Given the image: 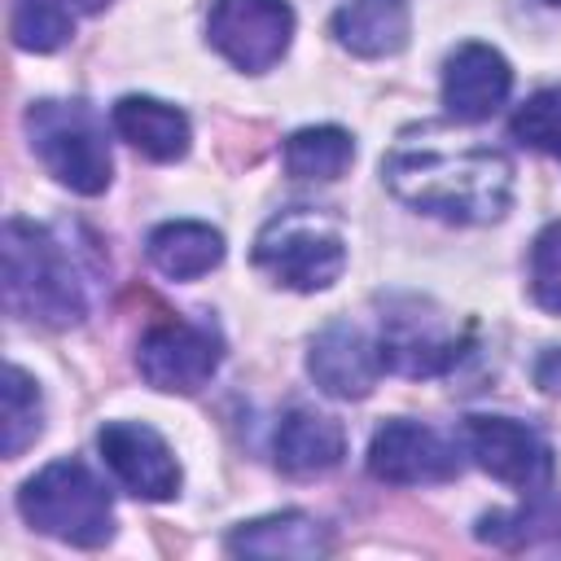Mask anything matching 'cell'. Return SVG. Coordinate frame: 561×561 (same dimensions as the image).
I'll use <instances>...</instances> for the list:
<instances>
[{"instance_id":"20","label":"cell","mask_w":561,"mask_h":561,"mask_svg":"<svg viewBox=\"0 0 561 561\" xmlns=\"http://www.w3.org/2000/svg\"><path fill=\"white\" fill-rule=\"evenodd\" d=\"M79 13H88L83 0H13V44L26 53H53L75 35Z\"/></svg>"},{"instance_id":"25","label":"cell","mask_w":561,"mask_h":561,"mask_svg":"<svg viewBox=\"0 0 561 561\" xmlns=\"http://www.w3.org/2000/svg\"><path fill=\"white\" fill-rule=\"evenodd\" d=\"M539 386L543 390H561V351H548L539 364Z\"/></svg>"},{"instance_id":"4","label":"cell","mask_w":561,"mask_h":561,"mask_svg":"<svg viewBox=\"0 0 561 561\" xmlns=\"http://www.w3.org/2000/svg\"><path fill=\"white\" fill-rule=\"evenodd\" d=\"M22 517L75 548H101L114 535V504L110 491L83 469L79 460H53L44 465L22 491H18Z\"/></svg>"},{"instance_id":"8","label":"cell","mask_w":561,"mask_h":561,"mask_svg":"<svg viewBox=\"0 0 561 561\" xmlns=\"http://www.w3.org/2000/svg\"><path fill=\"white\" fill-rule=\"evenodd\" d=\"M219 355H224V342H219V333L210 324L167 320V324H153L140 337L136 364H140V377L153 390L193 394V390H202L215 377Z\"/></svg>"},{"instance_id":"16","label":"cell","mask_w":561,"mask_h":561,"mask_svg":"<svg viewBox=\"0 0 561 561\" xmlns=\"http://www.w3.org/2000/svg\"><path fill=\"white\" fill-rule=\"evenodd\" d=\"M145 254H149V263H153L162 276H171V280H193V276H206L210 267L224 263V237H219L210 224L171 219V224H162V228L149 232Z\"/></svg>"},{"instance_id":"21","label":"cell","mask_w":561,"mask_h":561,"mask_svg":"<svg viewBox=\"0 0 561 561\" xmlns=\"http://www.w3.org/2000/svg\"><path fill=\"white\" fill-rule=\"evenodd\" d=\"M355 158L342 127H302L285 140V171L298 180H337Z\"/></svg>"},{"instance_id":"22","label":"cell","mask_w":561,"mask_h":561,"mask_svg":"<svg viewBox=\"0 0 561 561\" xmlns=\"http://www.w3.org/2000/svg\"><path fill=\"white\" fill-rule=\"evenodd\" d=\"M44 430V403H39V390L35 381L9 364L4 368V456H22Z\"/></svg>"},{"instance_id":"2","label":"cell","mask_w":561,"mask_h":561,"mask_svg":"<svg viewBox=\"0 0 561 561\" xmlns=\"http://www.w3.org/2000/svg\"><path fill=\"white\" fill-rule=\"evenodd\" d=\"M4 307L44 329H70L88 316L83 280L66 245L44 224H4Z\"/></svg>"},{"instance_id":"11","label":"cell","mask_w":561,"mask_h":561,"mask_svg":"<svg viewBox=\"0 0 561 561\" xmlns=\"http://www.w3.org/2000/svg\"><path fill=\"white\" fill-rule=\"evenodd\" d=\"M381 359L390 373L403 377H438L447 368H456V359L465 355V337L451 333L443 324V316L421 311V302L394 307L390 316H381Z\"/></svg>"},{"instance_id":"13","label":"cell","mask_w":561,"mask_h":561,"mask_svg":"<svg viewBox=\"0 0 561 561\" xmlns=\"http://www.w3.org/2000/svg\"><path fill=\"white\" fill-rule=\"evenodd\" d=\"M513 88L508 61L491 44H460L443 66V105L456 123L491 118Z\"/></svg>"},{"instance_id":"3","label":"cell","mask_w":561,"mask_h":561,"mask_svg":"<svg viewBox=\"0 0 561 561\" xmlns=\"http://www.w3.org/2000/svg\"><path fill=\"white\" fill-rule=\"evenodd\" d=\"M26 136L35 158L48 167V175L57 184H66L70 193L96 197L110 188V140H105V123L92 105L83 101H35L26 110Z\"/></svg>"},{"instance_id":"17","label":"cell","mask_w":561,"mask_h":561,"mask_svg":"<svg viewBox=\"0 0 561 561\" xmlns=\"http://www.w3.org/2000/svg\"><path fill=\"white\" fill-rule=\"evenodd\" d=\"M333 35L355 57H390L408 44V0H351L333 13Z\"/></svg>"},{"instance_id":"24","label":"cell","mask_w":561,"mask_h":561,"mask_svg":"<svg viewBox=\"0 0 561 561\" xmlns=\"http://www.w3.org/2000/svg\"><path fill=\"white\" fill-rule=\"evenodd\" d=\"M530 294L543 311L561 316V224H548L530 245Z\"/></svg>"},{"instance_id":"14","label":"cell","mask_w":561,"mask_h":561,"mask_svg":"<svg viewBox=\"0 0 561 561\" xmlns=\"http://www.w3.org/2000/svg\"><path fill=\"white\" fill-rule=\"evenodd\" d=\"M346 456V434L333 416L311 412V408H294L280 416L276 430V465L289 478H320L329 469H337Z\"/></svg>"},{"instance_id":"15","label":"cell","mask_w":561,"mask_h":561,"mask_svg":"<svg viewBox=\"0 0 561 561\" xmlns=\"http://www.w3.org/2000/svg\"><path fill=\"white\" fill-rule=\"evenodd\" d=\"M110 123L131 149L153 162H175L188 153V118L158 96H123L110 110Z\"/></svg>"},{"instance_id":"9","label":"cell","mask_w":561,"mask_h":561,"mask_svg":"<svg viewBox=\"0 0 561 561\" xmlns=\"http://www.w3.org/2000/svg\"><path fill=\"white\" fill-rule=\"evenodd\" d=\"M368 473L390 486H430L460 473L456 447L421 421H386L368 443Z\"/></svg>"},{"instance_id":"10","label":"cell","mask_w":561,"mask_h":561,"mask_svg":"<svg viewBox=\"0 0 561 561\" xmlns=\"http://www.w3.org/2000/svg\"><path fill=\"white\" fill-rule=\"evenodd\" d=\"M105 469L127 486L136 500H171L180 491V465L167 438L140 421H110L96 434Z\"/></svg>"},{"instance_id":"23","label":"cell","mask_w":561,"mask_h":561,"mask_svg":"<svg viewBox=\"0 0 561 561\" xmlns=\"http://www.w3.org/2000/svg\"><path fill=\"white\" fill-rule=\"evenodd\" d=\"M508 131L522 145H530V149H539V153L561 162V88H543L526 105H517Z\"/></svg>"},{"instance_id":"27","label":"cell","mask_w":561,"mask_h":561,"mask_svg":"<svg viewBox=\"0 0 561 561\" xmlns=\"http://www.w3.org/2000/svg\"><path fill=\"white\" fill-rule=\"evenodd\" d=\"M548 4H561V0H548Z\"/></svg>"},{"instance_id":"19","label":"cell","mask_w":561,"mask_h":561,"mask_svg":"<svg viewBox=\"0 0 561 561\" xmlns=\"http://www.w3.org/2000/svg\"><path fill=\"white\" fill-rule=\"evenodd\" d=\"M478 535L508 552H561V495H530L517 513H491L482 517Z\"/></svg>"},{"instance_id":"5","label":"cell","mask_w":561,"mask_h":561,"mask_svg":"<svg viewBox=\"0 0 561 561\" xmlns=\"http://www.w3.org/2000/svg\"><path fill=\"white\" fill-rule=\"evenodd\" d=\"M254 263L276 280L298 294L329 289L342 267H346V241L337 228L320 224L307 210H285L276 215L259 241H254Z\"/></svg>"},{"instance_id":"12","label":"cell","mask_w":561,"mask_h":561,"mask_svg":"<svg viewBox=\"0 0 561 561\" xmlns=\"http://www.w3.org/2000/svg\"><path fill=\"white\" fill-rule=\"evenodd\" d=\"M307 373L333 399H364V394H373L377 377L386 373V359H381L377 342H368L355 324L337 320L324 333H316V342L307 351Z\"/></svg>"},{"instance_id":"6","label":"cell","mask_w":561,"mask_h":561,"mask_svg":"<svg viewBox=\"0 0 561 561\" xmlns=\"http://www.w3.org/2000/svg\"><path fill=\"white\" fill-rule=\"evenodd\" d=\"M465 451L473 456V465L482 473H491L495 482H504L522 495H539L552 482V447L526 421L465 416Z\"/></svg>"},{"instance_id":"1","label":"cell","mask_w":561,"mask_h":561,"mask_svg":"<svg viewBox=\"0 0 561 561\" xmlns=\"http://www.w3.org/2000/svg\"><path fill=\"white\" fill-rule=\"evenodd\" d=\"M381 175L399 202L447 224H491L513 197V162L491 145L399 140Z\"/></svg>"},{"instance_id":"26","label":"cell","mask_w":561,"mask_h":561,"mask_svg":"<svg viewBox=\"0 0 561 561\" xmlns=\"http://www.w3.org/2000/svg\"><path fill=\"white\" fill-rule=\"evenodd\" d=\"M105 4H110V0H83V9H88V13H96V9H105Z\"/></svg>"},{"instance_id":"18","label":"cell","mask_w":561,"mask_h":561,"mask_svg":"<svg viewBox=\"0 0 561 561\" xmlns=\"http://www.w3.org/2000/svg\"><path fill=\"white\" fill-rule=\"evenodd\" d=\"M228 552L237 557H298L316 561L329 552V530L307 513H276L259 517L228 535Z\"/></svg>"},{"instance_id":"7","label":"cell","mask_w":561,"mask_h":561,"mask_svg":"<svg viewBox=\"0 0 561 561\" xmlns=\"http://www.w3.org/2000/svg\"><path fill=\"white\" fill-rule=\"evenodd\" d=\"M206 35L245 75L272 70L294 39V9L285 0H215Z\"/></svg>"}]
</instances>
